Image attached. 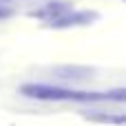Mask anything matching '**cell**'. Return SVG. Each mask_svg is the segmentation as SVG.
Returning <instances> with one entry per match:
<instances>
[{
    "label": "cell",
    "instance_id": "1",
    "mask_svg": "<svg viewBox=\"0 0 126 126\" xmlns=\"http://www.w3.org/2000/svg\"><path fill=\"white\" fill-rule=\"evenodd\" d=\"M22 95L35 97V100H51V102H66L80 97V91H69V89H58V86H47V84H24Z\"/></svg>",
    "mask_w": 126,
    "mask_h": 126
},
{
    "label": "cell",
    "instance_id": "2",
    "mask_svg": "<svg viewBox=\"0 0 126 126\" xmlns=\"http://www.w3.org/2000/svg\"><path fill=\"white\" fill-rule=\"evenodd\" d=\"M86 120H89V122H97V124H120V126H126V113H89Z\"/></svg>",
    "mask_w": 126,
    "mask_h": 126
},
{
    "label": "cell",
    "instance_id": "3",
    "mask_svg": "<svg viewBox=\"0 0 126 126\" xmlns=\"http://www.w3.org/2000/svg\"><path fill=\"white\" fill-rule=\"evenodd\" d=\"M4 16H9V9H0V18H4Z\"/></svg>",
    "mask_w": 126,
    "mask_h": 126
}]
</instances>
